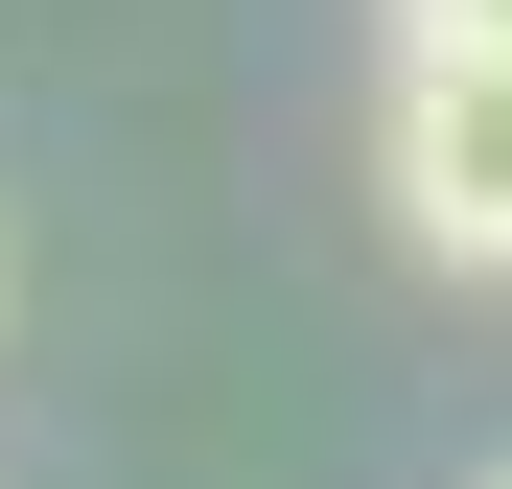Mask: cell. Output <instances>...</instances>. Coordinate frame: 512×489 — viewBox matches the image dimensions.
Returning a JSON list of instances; mask_svg holds the SVG:
<instances>
[{"mask_svg": "<svg viewBox=\"0 0 512 489\" xmlns=\"http://www.w3.org/2000/svg\"><path fill=\"white\" fill-rule=\"evenodd\" d=\"M373 187L443 280H512V47H396L373 70Z\"/></svg>", "mask_w": 512, "mask_h": 489, "instance_id": "6da1fadb", "label": "cell"}, {"mask_svg": "<svg viewBox=\"0 0 512 489\" xmlns=\"http://www.w3.org/2000/svg\"><path fill=\"white\" fill-rule=\"evenodd\" d=\"M396 47H512V0H396Z\"/></svg>", "mask_w": 512, "mask_h": 489, "instance_id": "7a4b0ae2", "label": "cell"}, {"mask_svg": "<svg viewBox=\"0 0 512 489\" xmlns=\"http://www.w3.org/2000/svg\"><path fill=\"white\" fill-rule=\"evenodd\" d=\"M0 303H24V257H0Z\"/></svg>", "mask_w": 512, "mask_h": 489, "instance_id": "3957f363", "label": "cell"}, {"mask_svg": "<svg viewBox=\"0 0 512 489\" xmlns=\"http://www.w3.org/2000/svg\"><path fill=\"white\" fill-rule=\"evenodd\" d=\"M489 489H512V466H489Z\"/></svg>", "mask_w": 512, "mask_h": 489, "instance_id": "277c9868", "label": "cell"}]
</instances>
